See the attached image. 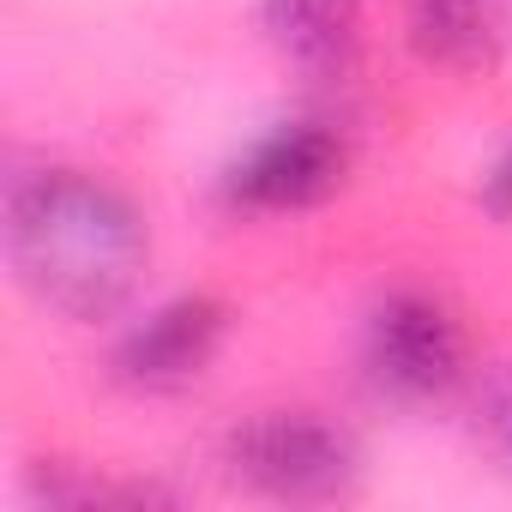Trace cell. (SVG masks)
Listing matches in <instances>:
<instances>
[{
	"instance_id": "cell-1",
	"label": "cell",
	"mask_w": 512,
	"mask_h": 512,
	"mask_svg": "<svg viewBox=\"0 0 512 512\" xmlns=\"http://www.w3.org/2000/svg\"><path fill=\"white\" fill-rule=\"evenodd\" d=\"M7 247L19 278L73 320L121 308L145 272V229L133 205L73 169H43L13 187Z\"/></svg>"
},
{
	"instance_id": "cell-2",
	"label": "cell",
	"mask_w": 512,
	"mask_h": 512,
	"mask_svg": "<svg viewBox=\"0 0 512 512\" xmlns=\"http://www.w3.org/2000/svg\"><path fill=\"white\" fill-rule=\"evenodd\" d=\"M229 470L278 500H332L356 476V452L314 416H260L229 440Z\"/></svg>"
},
{
	"instance_id": "cell-3",
	"label": "cell",
	"mask_w": 512,
	"mask_h": 512,
	"mask_svg": "<svg viewBox=\"0 0 512 512\" xmlns=\"http://www.w3.org/2000/svg\"><path fill=\"white\" fill-rule=\"evenodd\" d=\"M368 380L386 392V398H404V404H422V398H440L458 386L464 374V332L458 320L428 302V296H392L374 320H368Z\"/></svg>"
},
{
	"instance_id": "cell-4",
	"label": "cell",
	"mask_w": 512,
	"mask_h": 512,
	"mask_svg": "<svg viewBox=\"0 0 512 512\" xmlns=\"http://www.w3.org/2000/svg\"><path fill=\"white\" fill-rule=\"evenodd\" d=\"M344 175V145L326 127H284L272 139H260L229 175H223V199L235 211H296L314 205L338 187Z\"/></svg>"
},
{
	"instance_id": "cell-5",
	"label": "cell",
	"mask_w": 512,
	"mask_h": 512,
	"mask_svg": "<svg viewBox=\"0 0 512 512\" xmlns=\"http://www.w3.org/2000/svg\"><path fill=\"white\" fill-rule=\"evenodd\" d=\"M223 338V308L205 302V296H181L169 308H157L145 326L127 332L115 368L127 386H145V392H175L187 386L193 374H205L211 350Z\"/></svg>"
},
{
	"instance_id": "cell-6",
	"label": "cell",
	"mask_w": 512,
	"mask_h": 512,
	"mask_svg": "<svg viewBox=\"0 0 512 512\" xmlns=\"http://www.w3.org/2000/svg\"><path fill=\"white\" fill-rule=\"evenodd\" d=\"M266 37L314 79H338L356 61V7L350 0H266Z\"/></svg>"
},
{
	"instance_id": "cell-7",
	"label": "cell",
	"mask_w": 512,
	"mask_h": 512,
	"mask_svg": "<svg viewBox=\"0 0 512 512\" xmlns=\"http://www.w3.org/2000/svg\"><path fill=\"white\" fill-rule=\"evenodd\" d=\"M500 13H506V0H422L416 31L440 61L476 67L500 43Z\"/></svg>"
},
{
	"instance_id": "cell-8",
	"label": "cell",
	"mask_w": 512,
	"mask_h": 512,
	"mask_svg": "<svg viewBox=\"0 0 512 512\" xmlns=\"http://www.w3.org/2000/svg\"><path fill=\"white\" fill-rule=\"evenodd\" d=\"M488 434H494V446H500V458L512 464V374L488 392Z\"/></svg>"
},
{
	"instance_id": "cell-9",
	"label": "cell",
	"mask_w": 512,
	"mask_h": 512,
	"mask_svg": "<svg viewBox=\"0 0 512 512\" xmlns=\"http://www.w3.org/2000/svg\"><path fill=\"white\" fill-rule=\"evenodd\" d=\"M488 205H494V211H512V157L494 169V181H488Z\"/></svg>"
}]
</instances>
